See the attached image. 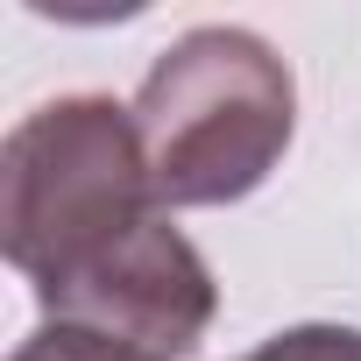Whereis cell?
Segmentation results:
<instances>
[{
	"label": "cell",
	"mask_w": 361,
	"mask_h": 361,
	"mask_svg": "<svg viewBox=\"0 0 361 361\" xmlns=\"http://www.w3.org/2000/svg\"><path fill=\"white\" fill-rule=\"evenodd\" d=\"M128 114L163 213L234 206L283 163L298 128V85L255 29L206 22L156 50Z\"/></svg>",
	"instance_id": "cell-1"
},
{
	"label": "cell",
	"mask_w": 361,
	"mask_h": 361,
	"mask_svg": "<svg viewBox=\"0 0 361 361\" xmlns=\"http://www.w3.org/2000/svg\"><path fill=\"white\" fill-rule=\"evenodd\" d=\"M149 213L163 206L135 114L106 92L43 99L0 142V248L29 290L71 276Z\"/></svg>",
	"instance_id": "cell-2"
},
{
	"label": "cell",
	"mask_w": 361,
	"mask_h": 361,
	"mask_svg": "<svg viewBox=\"0 0 361 361\" xmlns=\"http://www.w3.org/2000/svg\"><path fill=\"white\" fill-rule=\"evenodd\" d=\"M43 326L85 333L128 361H185L220 319V283L206 255L170 227V213H149L135 234L78 262L71 276L36 290Z\"/></svg>",
	"instance_id": "cell-3"
},
{
	"label": "cell",
	"mask_w": 361,
	"mask_h": 361,
	"mask_svg": "<svg viewBox=\"0 0 361 361\" xmlns=\"http://www.w3.org/2000/svg\"><path fill=\"white\" fill-rule=\"evenodd\" d=\"M241 361H361V326H283Z\"/></svg>",
	"instance_id": "cell-4"
},
{
	"label": "cell",
	"mask_w": 361,
	"mask_h": 361,
	"mask_svg": "<svg viewBox=\"0 0 361 361\" xmlns=\"http://www.w3.org/2000/svg\"><path fill=\"white\" fill-rule=\"evenodd\" d=\"M8 361H128V354H114V347H99L85 333H64V326H36Z\"/></svg>",
	"instance_id": "cell-5"
}]
</instances>
